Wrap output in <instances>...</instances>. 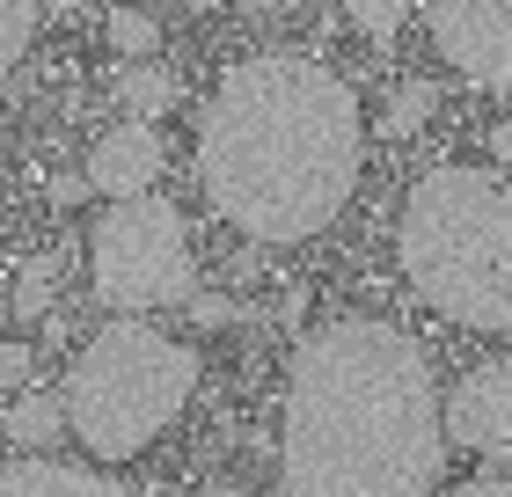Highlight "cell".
I'll use <instances>...</instances> for the list:
<instances>
[{
  "mask_svg": "<svg viewBox=\"0 0 512 497\" xmlns=\"http://www.w3.org/2000/svg\"><path fill=\"white\" fill-rule=\"evenodd\" d=\"M439 410H447V446H461V454H476L491 468H512V351L476 366Z\"/></svg>",
  "mask_w": 512,
  "mask_h": 497,
  "instance_id": "52a82bcc",
  "label": "cell"
},
{
  "mask_svg": "<svg viewBox=\"0 0 512 497\" xmlns=\"http://www.w3.org/2000/svg\"><path fill=\"white\" fill-rule=\"evenodd\" d=\"M432 359L388 315H337L286 359L278 461L293 497H432L447 410Z\"/></svg>",
  "mask_w": 512,
  "mask_h": 497,
  "instance_id": "6da1fadb",
  "label": "cell"
},
{
  "mask_svg": "<svg viewBox=\"0 0 512 497\" xmlns=\"http://www.w3.org/2000/svg\"><path fill=\"white\" fill-rule=\"evenodd\" d=\"M88 198V176H52V205H81Z\"/></svg>",
  "mask_w": 512,
  "mask_h": 497,
  "instance_id": "ffe728a7",
  "label": "cell"
},
{
  "mask_svg": "<svg viewBox=\"0 0 512 497\" xmlns=\"http://www.w3.org/2000/svg\"><path fill=\"white\" fill-rule=\"evenodd\" d=\"M169 169V147H161V132L147 117H132V125H110L96 147H88V191L96 198H139L154 191V176Z\"/></svg>",
  "mask_w": 512,
  "mask_h": 497,
  "instance_id": "ba28073f",
  "label": "cell"
},
{
  "mask_svg": "<svg viewBox=\"0 0 512 497\" xmlns=\"http://www.w3.org/2000/svg\"><path fill=\"white\" fill-rule=\"evenodd\" d=\"M183 307H191V322H198V329H220L227 315H235V307H227L220 293H191V300H183Z\"/></svg>",
  "mask_w": 512,
  "mask_h": 497,
  "instance_id": "ac0fdd59",
  "label": "cell"
},
{
  "mask_svg": "<svg viewBox=\"0 0 512 497\" xmlns=\"http://www.w3.org/2000/svg\"><path fill=\"white\" fill-rule=\"evenodd\" d=\"M425 30L461 81L512 96V0H425Z\"/></svg>",
  "mask_w": 512,
  "mask_h": 497,
  "instance_id": "8992f818",
  "label": "cell"
},
{
  "mask_svg": "<svg viewBox=\"0 0 512 497\" xmlns=\"http://www.w3.org/2000/svg\"><path fill=\"white\" fill-rule=\"evenodd\" d=\"M0 497H132L110 468H81V461H44L22 454L0 468Z\"/></svg>",
  "mask_w": 512,
  "mask_h": 497,
  "instance_id": "9c48e42d",
  "label": "cell"
},
{
  "mask_svg": "<svg viewBox=\"0 0 512 497\" xmlns=\"http://www.w3.org/2000/svg\"><path fill=\"white\" fill-rule=\"evenodd\" d=\"M249 8H256V15H278V8H286V0H249Z\"/></svg>",
  "mask_w": 512,
  "mask_h": 497,
  "instance_id": "603a6c76",
  "label": "cell"
},
{
  "mask_svg": "<svg viewBox=\"0 0 512 497\" xmlns=\"http://www.w3.org/2000/svg\"><path fill=\"white\" fill-rule=\"evenodd\" d=\"M88 293L110 315H154V307H183L198 293L191 227L161 191L103 205V220L88 227Z\"/></svg>",
  "mask_w": 512,
  "mask_h": 497,
  "instance_id": "5b68a950",
  "label": "cell"
},
{
  "mask_svg": "<svg viewBox=\"0 0 512 497\" xmlns=\"http://www.w3.org/2000/svg\"><path fill=\"white\" fill-rule=\"evenodd\" d=\"M344 15H352L366 37H395V30H403V15H410V8H403V0H344Z\"/></svg>",
  "mask_w": 512,
  "mask_h": 497,
  "instance_id": "2e32d148",
  "label": "cell"
},
{
  "mask_svg": "<svg viewBox=\"0 0 512 497\" xmlns=\"http://www.w3.org/2000/svg\"><path fill=\"white\" fill-rule=\"evenodd\" d=\"M198 395V351L154 329L147 315H118L74 351L66 366V432H74L103 468L139 461Z\"/></svg>",
  "mask_w": 512,
  "mask_h": 497,
  "instance_id": "277c9868",
  "label": "cell"
},
{
  "mask_svg": "<svg viewBox=\"0 0 512 497\" xmlns=\"http://www.w3.org/2000/svg\"><path fill=\"white\" fill-rule=\"evenodd\" d=\"M198 497H256V490H242V483H213V490H198Z\"/></svg>",
  "mask_w": 512,
  "mask_h": 497,
  "instance_id": "7402d4cb",
  "label": "cell"
},
{
  "mask_svg": "<svg viewBox=\"0 0 512 497\" xmlns=\"http://www.w3.org/2000/svg\"><path fill=\"white\" fill-rule=\"evenodd\" d=\"M30 373H37V351L22 337H0V388H30Z\"/></svg>",
  "mask_w": 512,
  "mask_h": 497,
  "instance_id": "e0dca14e",
  "label": "cell"
},
{
  "mask_svg": "<svg viewBox=\"0 0 512 497\" xmlns=\"http://www.w3.org/2000/svg\"><path fill=\"white\" fill-rule=\"evenodd\" d=\"M432 497H512V476H476V483H454V490H432Z\"/></svg>",
  "mask_w": 512,
  "mask_h": 497,
  "instance_id": "d6986e66",
  "label": "cell"
},
{
  "mask_svg": "<svg viewBox=\"0 0 512 497\" xmlns=\"http://www.w3.org/2000/svg\"><path fill=\"white\" fill-rule=\"evenodd\" d=\"M432 110H439V88H432V81H403V88L388 96V117H381V125H388L395 139H403V132H417V125H425Z\"/></svg>",
  "mask_w": 512,
  "mask_h": 497,
  "instance_id": "9a60e30c",
  "label": "cell"
},
{
  "mask_svg": "<svg viewBox=\"0 0 512 497\" xmlns=\"http://www.w3.org/2000/svg\"><path fill=\"white\" fill-rule=\"evenodd\" d=\"M198 183L235 234L271 249L315 242L359 191L366 110L330 59H235L198 117Z\"/></svg>",
  "mask_w": 512,
  "mask_h": 497,
  "instance_id": "7a4b0ae2",
  "label": "cell"
},
{
  "mask_svg": "<svg viewBox=\"0 0 512 497\" xmlns=\"http://www.w3.org/2000/svg\"><path fill=\"white\" fill-rule=\"evenodd\" d=\"M52 286H59V256H30V264H22V278L8 286V307H15L22 322L52 315Z\"/></svg>",
  "mask_w": 512,
  "mask_h": 497,
  "instance_id": "7c38bea8",
  "label": "cell"
},
{
  "mask_svg": "<svg viewBox=\"0 0 512 497\" xmlns=\"http://www.w3.org/2000/svg\"><path fill=\"white\" fill-rule=\"evenodd\" d=\"M118 103L132 110V117H161L176 103V74L161 59H125L118 66Z\"/></svg>",
  "mask_w": 512,
  "mask_h": 497,
  "instance_id": "8fae6325",
  "label": "cell"
},
{
  "mask_svg": "<svg viewBox=\"0 0 512 497\" xmlns=\"http://www.w3.org/2000/svg\"><path fill=\"white\" fill-rule=\"evenodd\" d=\"M103 30H110V52H118V59H154L161 52V22L139 15V8H110Z\"/></svg>",
  "mask_w": 512,
  "mask_h": 497,
  "instance_id": "5bb4252c",
  "label": "cell"
},
{
  "mask_svg": "<svg viewBox=\"0 0 512 497\" xmlns=\"http://www.w3.org/2000/svg\"><path fill=\"white\" fill-rule=\"evenodd\" d=\"M395 264L454 329H512V176L469 161L417 176L395 212Z\"/></svg>",
  "mask_w": 512,
  "mask_h": 497,
  "instance_id": "3957f363",
  "label": "cell"
},
{
  "mask_svg": "<svg viewBox=\"0 0 512 497\" xmlns=\"http://www.w3.org/2000/svg\"><path fill=\"white\" fill-rule=\"evenodd\" d=\"M37 22H44V0H0V81L15 74L22 52H30Z\"/></svg>",
  "mask_w": 512,
  "mask_h": 497,
  "instance_id": "4fadbf2b",
  "label": "cell"
},
{
  "mask_svg": "<svg viewBox=\"0 0 512 497\" xmlns=\"http://www.w3.org/2000/svg\"><path fill=\"white\" fill-rule=\"evenodd\" d=\"M8 315H15V307H8V293H0V322H8Z\"/></svg>",
  "mask_w": 512,
  "mask_h": 497,
  "instance_id": "cb8c5ba5",
  "label": "cell"
},
{
  "mask_svg": "<svg viewBox=\"0 0 512 497\" xmlns=\"http://www.w3.org/2000/svg\"><path fill=\"white\" fill-rule=\"evenodd\" d=\"M491 161H498V169H512V117H505V125H491Z\"/></svg>",
  "mask_w": 512,
  "mask_h": 497,
  "instance_id": "44dd1931",
  "label": "cell"
},
{
  "mask_svg": "<svg viewBox=\"0 0 512 497\" xmlns=\"http://www.w3.org/2000/svg\"><path fill=\"white\" fill-rule=\"evenodd\" d=\"M59 424H66V402H59V395H44V388H22V395H15V410H0V432H8L15 446H52V439H59Z\"/></svg>",
  "mask_w": 512,
  "mask_h": 497,
  "instance_id": "30bf717a",
  "label": "cell"
}]
</instances>
